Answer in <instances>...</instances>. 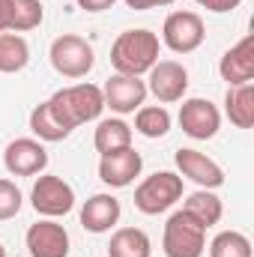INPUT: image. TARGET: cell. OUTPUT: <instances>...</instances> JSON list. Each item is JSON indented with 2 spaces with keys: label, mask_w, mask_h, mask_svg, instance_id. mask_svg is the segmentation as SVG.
I'll use <instances>...</instances> for the list:
<instances>
[{
  "label": "cell",
  "mask_w": 254,
  "mask_h": 257,
  "mask_svg": "<svg viewBox=\"0 0 254 257\" xmlns=\"http://www.w3.org/2000/svg\"><path fill=\"white\" fill-rule=\"evenodd\" d=\"M144 168V159L138 150H114V153H105L102 162H99V180L111 189H126L135 183V177L141 174Z\"/></svg>",
  "instance_id": "12"
},
{
  "label": "cell",
  "mask_w": 254,
  "mask_h": 257,
  "mask_svg": "<svg viewBox=\"0 0 254 257\" xmlns=\"http://www.w3.org/2000/svg\"><path fill=\"white\" fill-rule=\"evenodd\" d=\"M48 105L66 128H78L84 123L99 120V114L105 111V96H102V87L96 84H75V87L57 90L48 99Z\"/></svg>",
  "instance_id": "1"
},
{
  "label": "cell",
  "mask_w": 254,
  "mask_h": 257,
  "mask_svg": "<svg viewBox=\"0 0 254 257\" xmlns=\"http://www.w3.org/2000/svg\"><path fill=\"white\" fill-rule=\"evenodd\" d=\"M102 96L105 108H111L114 114H135L147 99V84L132 75H111L102 87Z\"/></svg>",
  "instance_id": "11"
},
{
  "label": "cell",
  "mask_w": 254,
  "mask_h": 257,
  "mask_svg": "<svg viewBox=\"0 0 254 257\" xmlns=\"http://www.w3.org/2000/svg\"><path fill=\"white\" fill-rule=\"evenodd\" d=\"M206 27L203 18L197 12H171L162 24V42L174 51V54H191L203 45Z\"/></svg>",
  "instance_id": "6"
},
{
  "label": "cell",
  "mask_w": 254,
  "mask_h": 257,
  "mask_svg": "<svg viewBox=\"0 0 254 257\" xmlns=\"http://www.w3.org/2000/svg\"><path fill=\"white\" fill-rule=\"evenodd\" d=\"M81 9H87V12H105V9H111L117 0H75Z\"/></svg>",
  "instance_id": "28"
},
{
  "label": "cell",
  "mask_w": 254,
  "mask_h": 257,
  "mask_svg": "<svg viewBox=\"0 0 254 257\" xmlns=\"http://www.w3.org/2000/svg\"><path fill=\"white\" fill-rule=\"evenodd\" d=\"M120 221V200L114 194H93L81 206V224L90 233H108Z\"/></svg>",
  "instance_id": "16"
},
{
  "label": "cell",
  "mask_w": 254,
  "mask_h": 257,
  "mask_svg": "<svg viewBox=\"0 0 254 257\" xmlns=\"http://www.w3.org/2000/svg\"><path fill=\"white\" fill-rule=\"evenodd\" d=\"M135 128H138L144 138H165V135L171 132V114H168V108H162V105L138 108V114H135Z\"/></svg>",
  "instance_id": "24"
},
{
  "label": "cell",
  "mask_w": 254,
  "mask_h": 257,
  "mask_svg": "<svg viewBox=\"0 0 254 257\" xmlns=\"http://www.w3.org/2000/svg\"><path fill=\"white\" fill-rule=\"evenodd\" d=\"M159 63V36L153 30H126L111 45V66L117 75L141 78Z\"/></svg>",
  "instance_id": "2"
},
{
  "label": "cell",
  "mask_w": 254,
  "mask_h": 257,
  "mask_svg": "<svg viewBox=\"0 0 254 257\" xmlns=\"http://www.w3.org/2000/svg\"><path fill=\"white\" fill-rule=\"evenodd\" d=\"M147 90H150L159 102H165V105L183 102V96H186V90H189V72H186V66L177 63V60H159V63L150 69V84H147Z\"/></svg>",
  "instance_id": "9"
},
{
  "label": "cell",
  "mask_w": 254,
  "mask_h": 257,
  "mask_svg": "<svg viewBox=\"0 0 254 257\" xmlns=\"http://www.w3.org/2000/svg\"><path fill=\"white\" fill-rule=\"evenodd\" d=\"M153 245L141 227H120L108 242V257H150Z\"/></svg>",
  "instance_id": "18"
},
{
  "label": "cell",
  "mask_w": 254,
  "mask_h": 257,
  "mask_svg": "<svg viewBox=\"0 0 254 257\" xmlns=\"http://www.w3.org/2000/svg\"><path fill=\"white\" fill-rule=\"evenodd\" d=\"M186 212H189L191 218H197L203 227H212V224H218L221 221V212H224V206H221V197L218 194H212L209 189H200V192H194L186 200V206H183Z\"/></svg>",
  "instance_id": "22"
},
{
  "label": "cell",
  "mask_w": 254,
  "mask_h": 257,
  "mask_svg": "<svg viewBox=\"0 0 254 257\" xmlns=\"http://www.w3.org/2000/svg\"><path fill=\"white\" fill-rule=\"evenodd\" d=\"M242 0H221V12H230V9H236Z\"/></svg>",
  "instance_id": "31"
},
{
  "label": "cell",
  "mask_w": 254,
  "mask_h": 257,
  "mask_svg": "<svg viewBox=\"0 0 254 257\" xmlns=\"http://www.w3.org/2000/svg\"><path fill=\"white\" fill-rule=\"evenodd\" d=\"M174 0H126L129 9H138V12H147V9H156V6H171Z\"/></svg>",
  "instance_id": "27"
},
{
  "label": "cell",
  "mask_w": 254,
  "mask_h": 257,
  "mask_svg": "<svg viewBox=\"0 0 254 257\" xmlns=\"http://www.w3.org/2000/svg\"><path fill=\"white\" fill-rule=\"evenodd\" d=\"M0 257H6V248H3V245H0Z\"/></svg>",
  "instance_id": "32"
},
{
  "label": "cell",
  "mask_w": 254,
  "mask_h": 257,
  "mask_svg": "<svg viewBox=\"0 0 254 257\" xmlns=\"http://www.w3.org/2000/svg\"><path fill=\"white\" fill-rule=\"evenodd\" d=\"M221 78L230 84V87H239V84H251L254 78V36L239 39L233 48H227L221 54V63H218Z\"/></svg>",
  "instance_id": "15"
},
{
  "label": "cell",
  "mask_w": 254,
  "mask_h": 257,
  "mask_svg": "<svg viewBox=\"0 0 254 257\" xmlns=\"http://www.w3.org/2000/svg\"><path fill=\"white\" fill-rule=\"evenodd\" d=\"M21 189L12 180H0V221H9L21 212Z\"/></svg>",
  "instance_id": "26"
},
{
  "label": "cell",
  "mask_w": 254,
  "mask_h": 257,
  "mask_svg": "<svg viewBox=\"0 0 254 257\" xmlns=\"http://www.w3.org/2000/svg\"><path fill=\"white\" fill-rule=\"evenodd\" d=\"M45 18V9L39 0H9V33L36 30Z\"/></svg>",
  "instance_id": "23"
},
{
  "label": "cell",
  "mask_w": 254,
  "mask_h": 257,
  "mask_svg": "<svg viewBox=\"0 0 254 257\" xmlns=\"http://www.w3.org/2000/svg\"><path fill=\"white\" fill-rule=\"evenodd\" d=\"M162 248L168 257H200L206 248V227L186 209H177L165 224Z\"/></svg>",
  "instance_id": "3"
},
{
  "label": "cell",
  "mask_w": 254,
  "mask_h": 257,
  "mask_svg": "<svg viewBox=\"0 0 254 257\" xmlns=\"http://www.w3.org/2000/svg\"><path fill=\"white\" fill-rule=\"evenodd\" d=\"M224 114L236 128L254 126V84H239L230 87L224 96Z\"/></svg>",
  "instance_id": "17"
},
{
  "label": "cell",
  "mask_w": 254,
  "mask_h": 257,
  "mask_svg": "<svg viewBox=\"0 0 254 257\" xmlns=\"http://www.w3.org/2000/svg\"><path fill=\"white\" fill-rule=\"evenodd\" d=\"M93 144H96V150H99L102 156H105V153H114V150H126V147H132V126L123 123L120 117L102 120V123L96 126Z\"/></svg>",
  "instance_id": "19"
},
{
  "label": "cell",
  "mask_w": 254,
  "mask_h": 257,
  "mask_svg": "<svg viewBox=\"0 0 254 257\" xmlns=\"http://www.w3.org/2000/svg\"><path fill=\"white\" fill-rule=\"evenodd\" d=\"M24 239H27L30 257H69V233L63 224H57L51 218L30 224Z\"/></svg>",
  "instance_id": "13"
},
{
  "label": "cell",
  "mask_w": 254,
  "mask_h": 257,
  "mask_svg": "<svg viewBox=\"0 0 254 257\" xmlns=\"http://www.w3.org/2000/svg\"><path fill=\"white\" fill-rule=\"evenodd\" d=\"M3 165L12 177H36L48 168V150L42 147V141L15 138L3 150Z\"/></svg>",
  "instance_id": "8"
},
{
  "label": "cell",
  "mask_w": 254,
  "mask_h": 257,
  "mask_svg": "<svg viewBox=\"0 0 254 257\" xmlns=\"http://www.w3.org/2000/svg\"><path fill=\"white\" fill-rule=\"evenodd\" d=\"M194 3H200V6L209 9V12H221V0H194Z\"/></svg>",
  "instance_id": "30"
},
{
  "label": "cell",
  "mask_w": 254,
  "mask_h": 257,
  "mask_svg": "<svg viewBox=\"0 0 254 257\" xmlns=\"http://www.w3.org/2000/svg\"><path fill=\"white\" fill-rule=\"evenodd\" d=\"M30 203L39 215L45 218H60L66 212H72L75 206V189L66 183L63 177H54V174H45L36 180L33 192H30Z\"/></svg>",
  "instance_id": "7"
},
{
  "label": "cell",
  "mask_w": 254,
  "mask_h": 257,
  "mask_svg": "<svg viewBox=\"0 0 254 257\" xmlns=\"http://www.w3.org/2000/svg\"><path fill=\"white\" fill-rule=\"evenodd\" d=\"M180 126L194 141H209L221 126V114L209 99H186L180 105Z\"/></svg>",
  "instance_id": "10"
},
{
  "label": "cell",
  "mask_w": 254,
  "mask_h": 257,
  "mask_svg": "<svg viewBox=\"0 0 254 257\" xmlns=\"http://www.w3.org/2000/svg\"><path fill=\"white\" fill-rule=\"evenodd\" d=\"M177 168H180V177H186L191 183H197L200 189H218V186H224V171L209 159V156H203V153H197V150H189V147H183V150H177Z\"/></svg>",
  "instance_id": "14"
},
{
  "label": "cell",
  "mask_w": 254,
  "mask_h": 257,
  "mask_svg": "<svg viewBox=\"0 0 254 257\" xmlns=\"http://www.w3.org/2000/svg\"><path fill=\"white\" fill-rule=\"evenodd\" d=\"M48 57H51L54 72L63 75V78H84V75L93 69V63H96L93 45H90L84 36H75V33L57 36V39L51 42Z\"/></svg>",
  "instance_id": "5"
},
{
  "label": "cell",
  "mask_w": 254,
  "mask_h": 257,
  "mask_svg": "<svg viewBox=\"0 0 254 257\" xmlns=\"http://www.w3.org/2000/svg\"><path fill=\"white\" fill-rule=\"evenodd\" d=\"M9 30V0H0V33Z\"/></svg>",
  "instance_id": "29"
},
{
  "label": "cell",
  "mask_w": 254,
  "mask_h": 257,
  "mask_svg": "<svg viewBox=\"0 0 254 257\" xmlns=\"http://www.w3.org/2000/svg\"><path fill=\"white\" fill-rule=\"evenodd\" d=\"M209 257H251V239L239 230H221L209 242Z\"/></svg>",
  "instance_id": "25"
},
{
  "label": "cell",
  "mask_w": 254,
  "mask_h": 257,
  "mask_svg": "<svg viewBox=\"0 0 254 257\" xmlns=\"http://www.w3.org/2000/svg\"><path fill=\"white\" fill-rule=\"evenodd\" d=\"M180 197H183V177L174 171H159L135 189V206L144 215H159L168 212Z\"/></svg>",
  "instance_id": "4"
},
{
  "label": "cell",
  "mask_w": 254,
  "mask_h": 257,
  "mask_svg": "<svg viewBox=\"0 0 254 257\" xmlns=\"http://www.w3.org/2000/svg\"><path fill=\"white\" fill-rule=\"evenodd\" d=\"M30 132H33L39 141H48V144L66 141V138L72 135V128H66L63 123L54 117V111H51L48 102H42V105H36V108L30 111Z\"/></svg>",
  "instance_id": "21"
},
{
  "label": "cell",
  "mask_w": 254,
  "mask_h": 257,
  "mask_svg": "<svg viewBox=\"0 0 254 257\" xmlns=\"http://www.w3.org/2000/svg\"><path fill=\"white\" fill-rule=\"evenodd\" d=\"M30 63V45L24 42V36L18 33H0V72L3 75H15Z\"/></svg>",
  "instance_id": "20"
}]
</instances>
